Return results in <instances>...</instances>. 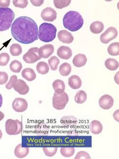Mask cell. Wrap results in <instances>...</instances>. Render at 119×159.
<instances>
[{"instance_id": "6da1fadb", "label": "cell", "mask_w": 119, "mask_h": 159, "mask_svg": "<svg viewBox=\"0 0 119 159\" xmlns=\"http://www.w3.org/2000/svg\"><path fill=\"white\" fill-rule=\"evenodd\" d=\"M11 33L15 40L23 44H30L38 39V28L31 18L21 16L11 25Z\"/></svg>"}, {"instance_id": "7a4b0ae2", "label": "cell", "mask_w": 119, "mask_h": 159, "mask_svg": "<svg viewBox=\"0 0 119 159\" xmlns=\"http://www.w3.org/2000/svg\"><path fill=\"white\" fill-rule=\"evenodd\" d=\"M84 20L82 16L76 11H68L64 16L63 24L65 28L72 31L76 32L83 26Z\"/></svg>"}, {"instance_id": "3957f363", "label": "cell", "mask_w": 119, "mask_h": 159, "mask_svg": "<svg viewBox=\"0 0 119 159\" xmlns=\"http://www.w3.org/2000/svg\"><path fill=\"white\" fill-rule=\"evenodd\" d=\"M56 32L57 28L54 25L50 23H42L39 27L38 37L43 42H50L55 39Z\"/></svg>"}, {"instance_id": "277c9868", "label": "cell", "mask_w": 119, "mask_h": 159, "mask_svg": "<svg viewBox=\"0 0 119 159\" xmlns=\"http://www.w3.org/2000/svg\"><path fill=\"white\" fill-rule=\"evenodd\" d=\"M15 17V12L11 9L0 7V32L8 30Z\"/></svg>"}, {"instance_id": "5b68a950", "label": "cell", "mask_w": 119, "mask_h": 159, "mask_svg": "<svg viewBox=\"0 0 119 159\" xmlns=\"http://www.w3.org/2000/svg\"><path fill=\"white\" fill-rule=\"evenodd\" d=\"M23 129V123L19 120L9 119L5 122V130L10 135L19 134Z\"/></svg>"}, {"instance_id": "8992f818", "label": "cell", "mask_w": 119, "mask_h": 159, "mask_svg": "<svg viewBox=\"0 0 119 159\" xmlns=\"http://www.w3.org/2000/svg\"><path fill=\"white\" fill-rule=\"evenodd\" d=\"M68 94L65 92L54 93L52 97V105L56 110H63L69 101Z\"/></svg>"}, {"instance_id": "52a82bcc", "label": "cell", "mask_w": 119, "mask_h": 159, "mask_svg": "<svg viewBox=\"0 0 119 159\" xmlns=\"http://www.w3.org/2000/svg\"><path fill=\"white\" fill-rule=\"evenodd\" d=\"M38 48H31L27 53L23 56V59L25 62L28 64H33L41 59L38 53Z\"/></svg>"}, {"instance_id": "ba28073f", "label": "cell", "mask_w": 119, "mask_h": 159, "mask_svg": "<svg viewBox=\"0 0 119 159\" xmlns=\"http://www.w3.org/2000/svg\"><path fill=\"white\" fill-rule=\"evenodd\" d=\"M118 35V31L114 27H110L108 28L105 32L100 36V40L101 42L105 44L109 43L110 42L117 37Z\"/></svg>"}, {"instance_id": "9c48e42d", "label": "cell", "mask_w": 119, "mask_h": 159, "mask_svg": "<svg viewBox=\"0 0 119 159\" xmlns=\"http://www.w3.org/2000/svg\"><path fill=\"white\" fill-rule=\"evenodd\" d=\"M12 108L17 112H23L27 110L28 103L25 99L21 98H18L13 101Z\"/></svg>"}, {"instance_id": "30bf717a", "label": "cell", "mask_w": 119, "mask_h": 159, "mask_svg": "<svg viewBox=\"0 0 119 159\" xmlns=\"http://www.w3.org/2000/svg\"><path fill=\"white\" fill-rule=\"evenodd\" d=\"M99 104L100 107L103 110H109L113 106L114 99L110 95H103L99 99Z\"/></svg>"}, {"instance_id": "8fae6325", "label": "cell", "mask_w": 119, "mask_h": 159, "mask_svg": "<svg viewBox=\"0 0 119 159\" xmlns=\"http://www.w3.org/2000/svg\"><path fill=\"white\" fill-rule=\"evenodd\" d=\"M41 17L46 22H54L56 19L57 12L52 8L47 7L42 11Z\"/></svg>"}, {"instance_id": "7c38bea8", "label": "cell", "mask_w": 119, "mask_h": 159, "mask_svg": "<svg viewBox=\"0 0 119 159\" xmlns=\"http://www.w3.org/2000/svg\"><path fill=\"white\" fill-rule=\"evenodd\" d=\"M13 88L15 91L22 95L27 94L29 91V86L22 80H17Z\"/></svg>"}, {"instance_id": "4fadbf2b", "label": "cell", "mask_w": 119, "mask_h": 159, "mask_svg": "<svg viewBox=\"0 0 119 159\" xmlns=\"http://www.w3.org/2000/svg\"><path fill=\"white\" fill-rule=\"evenodd\" d=\"M54 51L55 48L52 44H45L39 48L38 53L41 58L46 59L54 53Z\"/></svg>"}, {"instance_id": "5bb4252c", "label": "cell", "mask_w": 119, "mask_h": 159, "mask_svg": "<svg viewBox=\"0 0 119 159\" xmlns=\"http://www.w3.org/2000/svg\"><path fill=\"white\" fill-rule=\"evenodd\" d=\"M57 54L61 59L68 60L72 57L73 52L69 47L61 46L58 49Z\"/></svg>"}, {"instance_id": "9a60e30c", "label": "cell", "mask_w": 119, "mask_h": 159, "mask_svg": "<svg viewBox=\"0 0 119 159\" xmlns=\"http://www.w3.org/2000/svg\"><path fill=\"white\" fill-rule=\"evenodd\" d=\"M59 40L62 42L66 43H71L74 40L73 36L67 30H63L58 33Z\"/></svg>"}, {"instance_id": "2e32d148", "label": "cell", "mask_w": 119, "mask_h": 159, "mask_svg": "<svg viewBox=\"0 0 119 159\" xmlns=\"http://www.w3.org/2000/svg\"><path fill=\"white\" fill-rule=\"evenodd\" d=\"M61 123L65 127H75L77 125L78 121L74 116H64L61 119Z\"/></svg>"}, {"instance_id": "e0dca14e", "label": "cell", "mask_w": 119, "mask_h": 159, "mask_svg": "<svg viewBox=\"0 0 119 159\" xmlns=\"http://www.w3.org/2000/svg\"><path fill=\"white\" fill-rule=\"evenodd\" d=\"M87 58L84 54H79L75 56L73 60V65L77 67L84 66L86 64Z\"/></svg>"}, {"instance_id": "ac0fdd59", "label": "cell", "mask_w": 119, "mask_h": 159, "mask_svg": "<svg viewBox=\"0 0 119 159\" xmlns=\"http://www.w3.org/2000/svg\"><path fill=\"white\" fill-rule=\"evenodd\" d=\"M89 129L92 134H99L103 131V125L99 121L94 120L90 122L89 125Z\"/></svg>"}, {"instance_id": "d6986e66", "label": "cell", "mask_w": 119, "mask_h": 159, "mask_svg": "<svg viewBox=\"0 0 119 159\" xmlns=\"http://www.w3.org/2000/svg\"><path fill=\"white\" fill-rule=\"evenodd\" d=\"M68 84L72 89H77L81 87L82 82L79 76L73 75H72L68 80Z\"/></svg>"}, {"instance_id": "ffe728a7", "label": "cell", "mask_w": 119, "mask_h": 159, "mask_svg": "<svg viewBox=\"0 0 119 159\" xmlns=\"http://www.w3.org/2000/svg\"><path fill=\"white\" fill-rule=\"evenodd\" d=\"M29 153V148L22 147V144L18 145L15 148V154L17 158H23L27 156Z\"/></svg>"}, {"instance_id": "44dd1931", "label": "cell", "mask_w": 119, "mask_h": 159, "mask_svg": "<svg viewBox=\"0 0 119 159\" xmlns=\"http://www.w3.org/2000/svg\"><path fill=\"white\" fill-rule=\"evenodd\" d=\"M23 78L28 81L34 80L36 78V75L33 69L31 68H25L22 72Z\"/></svg>"}, {"instance_id": "7402d4cb", "label": "cell", "mask_w": 119, "mask_h": 159, "mask_svg": "<svg viewBox=\"0 0 119 159\" xmlns=\"http://www.w3.org/2000/svg\"><path fill=\"white\" fill-rule=\"evenodd\" d=\"M90 29L92 33L99 34L102 33L104 30V25L100 21H95L90 25Z\"/></svg>"}, {"instance_id": "603a6c76", "label": "cell", "mask_w": 119, "mask_h": 159, "mask_svg": "<svg viewBox=\"0 0 119 159\" xmlns=\"http://www.w3.org/2000/svg\"><path fill=\"white\" fill-rule=\"evenodd\" d=\"M106 67L111 71L116 70L119 66V62L113 58H108L105 62Z\"/></svg>"}, {"instance_id": "cb8c5ba5", "label": "cell", "mask_w": 119, "mask_h": 159, "mask_svg": "<svg viewBox=\"0 0 119 159\" xmlns=\"http://www.w3.org/2000/svg\"><path fill=\"white\" fill-rule=\"evenodd\" d=\"M52 87L56 93H63L65 89L64 83L62 80H55L52 83Z\"/></svg>"}, {"instance_id": "d4e9b609", "label": "cell", "mask_w": 119, "mask_h": 159, "mask_svg": "<svg viewBox=\"0 0 119 159\" xmlns=\"http://www.w3.org/2000/svg\"><path fill=\"white\" fill-rule=\"evenodd\" d=\"M36 69L39 74L45 75L49 71V66L47 63L43 61L39 62L36 66Z\"/></svg>"}, {"instance_id": "484cf974", "label": "cell", "mask_w": 119, "mask_h": 159, "mask_svg": "<svg viewBox=\"0 0 119 159\" xmlns=\"http://www.w3.org/2000/svg\"><path fill=\"white\" fill-rule=\"evenodd\" d=\"M72 71V66L68 63H64L59 67V72L63 76H67Z\"/></svg>"}, {"instance_id": "4316f807", "label": "cell", "mask_w": 119, "mask_h": 159, "mask_svg": "<svg viewBox=\"0 0 119 159\" xmlns=\"http://www.w3.org/2000/svg\"><path fill=\"white\" fill-rule=\"evenodd\" d=\"M87 99V96L85 91L83 90H80L78 91L75 95V102L78 104H82L85 102Z\"/></svg>"}, {"instance_id": "83f0119b", "label": "cell", "mask_w": 119, "mask_h": 159, "mask_svg": "<svg viewBox=\"0 0 119 159\" xmlns=\"http://www.w3.org/2000/svg\"><path fill=\"white\" fill-rule=\"evenodd\" d=\"M108 52L109 55L112 56H117L119 55V42L111 43L108 48Z\"/></svg>"}, {"instance_id": "f1b7e54d", "label": "cell", "mask_w": 119, "mask_h": 159, "mask_svg": "<svg viewBox=\"0 0 119 159\" xmlns=\"http://www.w3.org/2000/svg\"><path fill=\"white\" fill-rule=\"evenodd\" d=\"M22 68H23V65L22 63L17 60L12 61L10 65V68L12 72L17 73L20 72Z\"/></svg>"}, {"instance_id": "f546056e", "label": "cell", "mask_w": 119, "mask_h": 159, "mask_svg": "<svg viewBox=\"0 0 119 159\" xmlns=\"http://www.w3.org/2000/svg\"><path fill=\"white\" fill-rule=\"evenodd\" d=\"M22 48L21 46L18 43L12 44L10 48V52L12 56L17 57L22 53Z\"/></svg>"}, {"instance_id": "4dcf8cb0", "label": "cell", "mask_w": 119, "mask_h": 159, "mask_svg": "<svg viewBox=\"0 0 119 159\" xmlns=\"http://www.w3.org/2000/svg\"><path fill=\"white\" fill-rule=\"evenodd\" d=\"M61 154L65 157H71L74 155L75 149L72 147H62L60 150Z\"/></svg>"}, {"instance_id": "1f68e13d", "label": "cell", "mask_w": 119, "mask_h": 159, "mask_svg": "<svg viewBox=\"0 0 119 159\" xmlns=\"http://www.w3.org/2000/svg\"><path fill=\"white\" fill-rule=\"evenodd\" d=\"M60 62V61L59 59L56 56L51 57L50 59H49L48 63L52 70H56Z\"/></svg>"}, {"instance_id": "d6a6232c", "label": "cell", "mask_w": 119, "mask_h": 159, "mask_svg": "<svg viewBox=\"0 0 119 159\" xmlns=\"http://www.w3.org/2000/svg\"><path fill=\"white\" fill-rule=\"evenodd\" d=\"M71 2V1H70V0H69H69H64V1L55 0V1H54L55 7L56 8L60 9L66 7L70 5Z\"/></svg>"}, {"instance_id": "836d02e7", "label": "cell", "mask_w": 119, "mask_h": 159, "mask_svg": "<svg viewBox=\"0 0 119 159\" xmlns=\"http://www.w3.org/2000/svg\"><path fill=\"white\" fill-rule=\"evenodd\" d=\"M44 154L48 157L54 156L57 153V147H43L42 148Z\"/></svg>"}, {"instance_id": "e575fe53", "label": "cell", "mask_w": 119, "mask_h": 159, "mask_svg": "<svg viewBox=\"0 0 119 159\" xmlns=\"http://www.w3.org/2000/svg\"><path fill=\"white\" fill-rule=\"evenodd\" d=\"M10 60V56L6 53L0 54V66H5L7 65Z\"/></svg>"}, {"instance_id": "d590c367", "label": "cell", "mask_w": 119, "mask_h": 159, "mask_svg": "<svg viewBox=\"0 0 119 159\" xmlns=\"http://www.w3.org/2000/svg\"><path fill=\"white\" fill-rule=\"evenodd\" d=\"M12 3L16 7L23 9L27 7L28 4V1L27 0H19V1L14 0L12 1Z\"/></svg>"}, {"instance_id": "8d00e7d4", "label": "cell", "mask_w": 119, "mask_h": 159, "mask_svg": "<svg viewBox=\"0 0 119 159\" xmlns=\"http://www.w3.org/2000/svg\"><path fill=\"white\" fill-rule=\"evenodd\" d=\"M17 80V77L16 75H12L10 78V80L8 82L7 84H6L5 87H6V89H11L13 87H14V84H15V82Z\"/></svg>"}, {"instance_id": "74e56055", "label": "cell", "mask_w": 119, "mask_h": 159, "mask_svg": "<svg viewBox=\"0 0 119 159\" xmlns=\"http://www.w3.org/2000/svg\"><path fill=\"white\" fill-rule=\"evenodd\" d=\"M75 159H90V157L89 154L87 152L84 151H80L78 152L75 157Z\"/></svg>"}, {"instance_id": "f35d334b", "label": "cell", "mask_w": 119, "mask_h": 159, "mask_svg": "<svg viewBox=\"0 0 119 159\" xmlns=\"http://www.w3.org/2000/svg\"><path fill=\"white\" fill-rule=\"evenodd\" d=\"M8 80L7 74L4 72H0V85L6 84Z\"/></svg>"}, {"instance_id": "ab89813d", "label": "cell", "mask_w": 119, "mask_h": 159, "mask_svg": "<svg viewBox=\"0 0 119 159\" xmlns=\"http://www.w3.org/2000/svg\"><path fill=\"white\" fill-rule=\"evenodd\" d=\"M10 0H0V7L1 8H8L10 4Z\"/></svg>"}, {"instance_id": "60d3db41", "label": "cell", "mask_w": 119, "mask_h": 159, "mask_svg": "<svg viewBox=\"0 0 119 159\" xmlns=\"http://www.w3.org/2000/svg\"><path fill=\"white\" fill-rule=\"evenodd\" d=\"M31 2L33 5L38 7V6H40L42 5L44 2V1H42V0H41V1H40V0H39V1H38V0H37V1H32V0H31Z\"/></svg>"}, {"instance_id": "b9f144b4", "label": "cell", "mask_w": 119, "mask_h": 159, "mask_svg": "<svg viewBox=\"0 0 119 159\" xmlns=\"http://www.w3.org/2000/svg\"><path fill=\"white\" fill-rule=\"evenodd\" d=\"M119 110H117L115 112L113 113V118L117 121L119 122Z\"/></svg>"}, {"instance_id": "7bdbcfd3", "label": "cell", "mask_w": 119, "mask_h": 159, "mask_svg": "<svg viewBox=\"0 0 119 159\" xmlns=\"http://www.w3.org/2000/svg\"><path fill=\"white\" fill-rule=\"evenodd\" d=\"M114 80H115L116 83L119 85V72L115 75V77H114Z\"/></svg>"}, {"instance_id": "ee69618b", "label": "cell", "mask_w": 119, "mask_h": 159, "mask_svg": "<svg viewBox=\"0 0 119 159\" xmlns=\"http://www.w3.org/2000/svg\"><path fill=\"white\" fill-rule=\"evenodd\" d=\"M4 117V114L3 112L2 111H0V121L3 120Z\"/></svg>"}, {"instance_id": "f6af8a7d", "label": "cell", "mask_w": 119, "mask_h": 159, "mask_svg": "<svg viewBox=\"0 0 119 159\" xmlns=\"http://www.w3.org/2000/svg\"><path fill=\"white\" fill-rule=\"evenodd\" d=\"M2 105V97L1 94H0V107H1Z\"/></svg>"}, {"instance_id": "bcb514c9", "label": "cell", "mask_w": 119, "mask_h": 159, "mask_svg": "<svg viewBox=\"0 0 119 159\" xmlns=\"http://www.w3.org/2000/svg\"><path fill=\"white\" fill-rule=\"evenodd\" d=\"M2 130L0 129V139H1L2 138Z\"/></svg>"}]
</instances>
